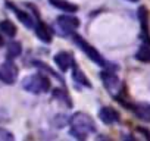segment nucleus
Returning a JSON list of instances; mask_svg holds the SVG:
<instances>
[{
    "label": "nucleus",
    "mask_w": 150,
    "mask_h": 141,
    "mask_svg": "<svg viewBox=\"0 0 150 141\" xmlns=\"http://www.w3.org/2000/svg\"><path fill=\"white\" fill-rule=\"evenodd\" d=\"M71 125H72L71 134L75 135L77 138H86L88 132H94L96 131L94 121L87 113H83V112L75 113L71 118Z\"/></svg>",
    "instance_id": "obj_1"
},
{
    "label": "nucleus",
    "mask_w": 150,
    "mask_h": 141,
    "mask_svg": "<svg viewBox=\"0 0 150 141\" xmlns=\"http://www.w3.org/2000/svg\"><path fill=\"white\" fill-rule=\"evenodd\" d=\"M22 87L24 90H27L28 93L33 94H41V93H47L50 88V81L41 75V74H34V75H28L24 78L22 81Z\"/></svg>",
    "instance_id": "obj_2"
},
{
    "label": "nucleus",
    "mask_w": 150,
    "mask_h": 141,
    "mask_svg": "<svg viewBox=\"0 0 150 141\" xmlns=\"http://www.w3.org/2000/svg\"><path fill=\"white\" fill-rule=\"evenodd\" d=\"M74 41H75V44H77V46H78V47H80L94 63H97V65H100V66H105V65H106V62H105V59L102 57V54H100L93 46H90L84 38H81L80 35L75 34V35H74Z\"/></svg>",
    "instance_id": "obj_3"
},
{
    "label": "nucleus",
    "mask_w": 150,
    "mask_h": 141,
    "mask_svg": "<svg viewBox=\"0 0 150 141\" xmlns=\"http://www.w3.org/2000/svg\"><path fill=\"white\" fill-rule=\"evenodd\" d=\"M16 78H18V68L13 62L8 60L0 65V81L2 82L11 85L16 81Z\"/></svg>",
    "instance_id": "obj_4"
},
{
    "label": "nucleus",
    "mask_w": 150,
    "mask_h": 141,
    "mask_svg": "<svg viewBox=\"0 0 150 141\" xmlns=\"http://www.w3.org/2000/svg\"><path fill=\"white\" fill-rule=\"evenodd\" d=\"M56 22H57L59 28H60L63 32H66V34L74 32L75 30L80 27V19L75 18V16H72V15H60V16H57Z\"/></svg>",
    "instance_id": "obj_5"
},
{
    "label": "nucleus",
    "mask_w": 150,
    "mask_h": 141,
    "mask_svg": "<svg viewBox=\"0 0 150 141\" xmlns=\"http://www.w3.org/2000/svg\"><path fill=\"white\" fill-rule=\"evenodd\" d=\"M54 62L57 65V68L62 70V72H66V70L74 65V57L71 53L68 51H59L56 56H54Z\"/></svg>",
    "instance_id": "obj_6"
},
{
    "label": "nucleus",
    "mask_w": 150,
    "mask_h": 141,
    "mask_svg": "<svg viewBox=\"0 0 150 141\" xmlns=\"http://www.w3.org/2000/svg\"><path fill=\"white\" fill-rule=\"evenodd\" d=\"M102 80L105 82V87L108 88V91L110 94H116L118 88H119V80L115 74L112 72H102Z\"/></svg>",
    "instance_id": "obj_7"
},
{
    "label": "nucleus",
    "mask_w": 150,
    "mask_h": 141,
    "mask_svg": "<svg viewBox=\"0 0 150 141\" xmlns=\"http://www.w3.org/2000/svg\"><path fill=\"white\" fill-rule=\"evenodd\" d=\"M99 118H100V121L103 123L112 125V123H116L119 121V113L115 109H112V107H103L99 112Z\"/></svg>",
    "instance_id": "obj_8"
},
{
    "label": "nucleus",
    "mask_w": 150,
    "mask_h": 141,
    "mask_svg": "<svg viewBox=\"0 0 150 141\" xmlns=\"http://www.w3.org/2000/svg\"><path fill=\"white\" fill-rule=\"evenodd\" d=\"M138 18H140V22H141V35H143L144 41L149 43V21H147L146 8H140L138 9Z\"/></svg>",
    "instance_id": "obj_9"
},
{
    "label": "nucleus",
    "mask_w": 150,
    "mask_h": 141,
    "mask_svg": "<svg viewBox=\"0 0 150 141\" xmlns=\"http://www.w3.org/2000/svg\"><path fill=\"white\" fill-rule=\"evenodd\" d=\"M50 5L63 11V12H77L78 11V6L77 5H74V3H69L66 2V0H49Z\"/></svg>",
    "instance_id": "obj_10"
},
{
    "label": "nucleus",
    "mask_w": 150,
    "mask_h": 141,
    "mask_svg": "<svg viewBox=\"0 0 150 141\" xmlns=\"http://www.w3.org/2000/svg\"><path fill=\"white\" fill-rule=\"evenodd\" d=\"M134 113L138 119L150 122V104H137L134 107Z\"/></svg>",
    "instance_id": "obj_11"
},
{
    "label": "nucleus",
    "mask_w": 150,
    "mask_h": 141,
    "mask_svg": "<svg viewBox=\"0 0 150 141\" xmlns=\"http://www.w3.org/2000/svg\"><path fill=\"white\" fill-rule=\"evenodd\" d=\"M35 34L38 35V38H40V40H43V41H46V43H49V41L52 40L50 31H49V30H47L41 22L35 24Z\"/></svg>",
    "instance_id": "obj_12"
},
{
    "label": "nucleus",
    "mask_w": 150,
    "mask_h": 141,
    "mask_svg": "<svg viewBox=\"0 0 150 141\" xmlns=\"http://www.w3.org/2000/svg\"><path fill=\"white\" fill-rule=\"evenodd\" d=\"M0 32H3L8 37H13L16 34V27L11 21H2L0 22Z\"/></svg>",
    "instance_id": "obj_13"
},
{
    "label": "nucleus",
    "mask_w": 150,
    "mask_h": 141,
    "mask_svg": "<svg viewBox=\"0 0 150 141\" xmlns=\"http://www.w3.org/2000/svg\"><path fill=\"white\" fill-rule=\"evenodd\" d=\"M72 78H74L75 82H78V84H81V85H86V87H88V88L91 87L88 78L83 74V70H80V69H74V70H72Z\"/></svg>",
    "instance_id": "obj_14"
},
{
    "label": "nucleus",
    "mask_w": 150,
    "mask_h": 141,
    "mask_svg": "<svg viewBox=\"0 0 150 141\" xmlns=\"http://www.w3.org/2000/svg\"><path fill=\"white\" fill-rule=\"evenodd\" d=\"M9 8L15 11V13H16V16L19 18V21H21V22H24V24H25L28 28H33V27H34V22H33V19H31V18H30V16H28L25 12L19 11V9H18V8H15L13 5H9Z\"/></svg>",
    "instance_id": "obj_15"
},
{
    "label": "nucleus",
    "mask_w": 150,
    "mask_h": 141,
    "mask_svg": "<svg viewBox=\"0 0 150 141\" xmlns=\"http://www.w3.org/2000/svg\"><path fill=\"white\" fill-rule=\"evenodd\" d=\"M22 53V47H21V43L18 41H13L8 46V57L9 59H13L16 56H19Z\"/></svg>",
    "instance_id": "obj_16"
},
{
    "label": "nucleus",
    "mask_w": 150,
    "mask_h": 141,
    "mask_svg": "<svg viewBox=\"0 0 150 141\" xmlns=\"http://www.w3.org/2000/svg\"><path fill=\"white\" fill-rule=\"evenodd\" d=\"M53 96H54V99H56V100H59L60 103L66 104V107H69V106H71V100L68 99V94H66L65 91H62V90L56 88V90L53 91Z\"/></svg>",
    "instance_id": "obj_17"
},
{
    "label": "nucleus",
    "mask_w": 150,
    "mask_h": 141,
    "mask_svg": "<svg viewBox=\"0 0 150 141\" xmlns=\"http://www.w3.org/2000/svg\"><path fill=\"white\" fill-rule=\"evenodd\" d=\"M137 59L143 62H150V50L147 47H141V50L137 53Z\"/></svg>",
    "instance_id": "obj_18"
},
{
    "label": "nucleus",
    "mask_w": 150,
    "mask_h": 141,
    "mask_svg": "<svg viewBox=\"0 0 150 141\" xmlns=\"http://www.w3.org/2000/svg\"><path fill=\"white\" fill-rule=\"evenodd\" d=\"M13 140V134L9 132L5 128H0V141H12Z\"/></svg>",
    "instance_id": "obj_19"
},
{
    "label": "nucleus",
    "mask_w": 150,
    "mask_h": 141,
    "mask_svg": "<svg viewBox=\"0 0 150 141\" xmlns=\"http://www.w3.org/2000/svg\"><path fill=\"white\" fill-rule=\"evenodd\" d=\"M0 46H3V38L0 37Z\"/></svg>",
    "instance_id": "obj_20"
},
{
    "label": "nucleus",
    "mask_w": 150,
    "mask_h": 141,
    "mask_svg": "<svg viewBox=\"0 0 150 141\" xmlns=\"http://www.w3.org/2000/svg\"><path fill=\"white\" fill-rule=\"evenodd\" d=\"M128 2H138V0H128Z\"/></svg>",
    "instance_id": "obj_21"
}]
</instances>
